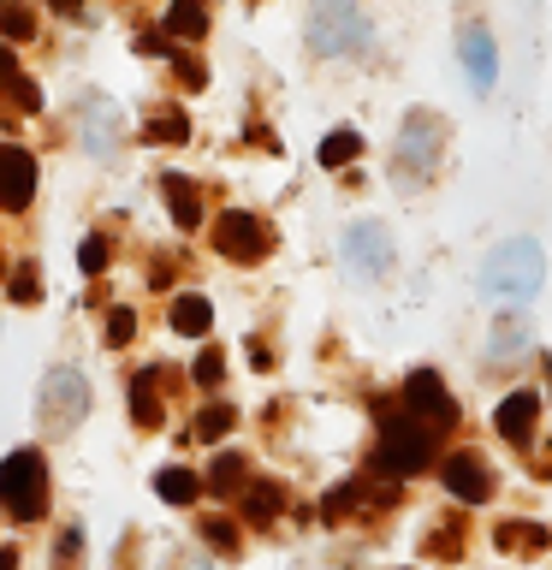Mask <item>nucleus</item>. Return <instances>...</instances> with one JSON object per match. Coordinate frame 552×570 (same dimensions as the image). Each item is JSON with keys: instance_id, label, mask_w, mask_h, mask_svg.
<instances>
[{"instance_id": "f257e3e1", "label": "nucleus", "mask_w": 552, "mask_h": 570, "mask_svg": "<svg viewBox=\"0 0 552 570\" xmlns=\"http://www.w3.org/2000/svg\"><path fill=\"white\" fill-rule=\"evenodd\" d=\"M374 416H381V445L368 458V475L404 481V475H422L434 463V428H422L404 404H374Z\"/></svg>"}, {"instance_id": "f03ea898", "label": "nucleus", "mask_w": 552, "mask_h": 570, "mask_svg": "<svg viewBox=\"0 0 552 570\" xmlns=\"http://www.w3.org/2000/svg\"><path fill=\"white\" fill-rule=\"evenodd\" d=\"M475 285H481V297L523 309V303L546 285V256H541V244H534V238H505L499 249H487V262H481Z\"/></svg>"}, {"instance_id": "7ed1b4c3", "label": "nucleus", "mask_w": 552, "mask_h": 570, "mask_svg": "<svg viewBox=\"0 0 552 570\" xmlns=\"http://www.w3.org/2000/svg\"><path fill=\"white\" fill-rule=\"evenodd\" d=\"M309 48L321 60H363L374 48V24L356 0H315L309 7Z\"/></svg>"}, {"instance_id": "20e7f679", "label": "nucleus", "mask_w": 552, "mask_h": 570, "mask_svg": "<svg viewBox=\"0 0 552 570\" xmlns=\"http://www.w3.org/2000/svg\"><path fill=\"white\" fill-rule=\"evenodd\" d=\"M445 142H452V131H445V119L434 114V107L404 114V125H398V173L404 178H434Z\"/></svg>"}, {"instance_id": "39448f33", "label": "nucleus", "mask_w": 552, "mask_h": 570, "mask_svg": "<svg viewBox=\"0 0 552 570\" xmlns=\"http://www.w3.org/2000/svg\"><path fill=\"white\" fill-rule=\"evenodd\" d=\"M0 499H7V511L18 517V523H36L48 505V463L36 452H12L7 463H0Z\"/></svg>"}, {"instance_id": "423d86ee", "label": "nucleus", "mask_w": 552, "mask_h": 570, "mask_svg": "<svg viewBox=\"0 0 552 570\" xmlns=\"http://www.w3.org/2000/svg\"><path fill=\"white\" fill-rule=\"evenodd\" d=\"M398 404H404L422 428H434V434H440V428H457V399L440 386L434 368H416V374H410L404 392H398Z\"/></svg>"}, {"instance_id": "0eeeda50", "label": "nucleus", "mask_w": 552, "mask_h": 570, "mask_svg": "<svg viewBox=\"0 0 552 570\" xmlns=\"http://www.w3.org/2000/svg\"><path fill=\"white\" fill-rule=\"evenodd\" d=\"M214 249H220L226 262H262L267 249H274V232H267V220H256V214L231 208L214 220Z\"/></svg>"}, {"instance_id": "6e6552de", "label": "nucleus", "mask_w": 552, "mask_h": 570, "mask_svg": "<svg viewBox=\"0 0 552 570\" xmlns=\"http://www.w3.org/2000/svg\"><path fill=\"white\" fill-rule=\"evenodd\" d=\"M345 262H351V274H363V279H381L386 267H392V232L381 220H356L345 232Z\"/></svg>"}, {"instance_id": "1a4fd4ad", "label": "nucleus", "mask_w": 552, "mask_h": 570, "mask_svg": "<svg viewBox=\"0 0 552 570\" xmlns=\"http://www.w3.org/2000/svg\"><path fill=\"white\" fill-rule=\"evenodd\" d=\"M440 481H445V493H452L457 505H487L493 499V470L475 452H452L440 463Z\"/></svg>"}, {"instance_id": "9d476101", "label": "nucleus", "mask_w": 552, "mask_h": 570, "mask_svg": "<svg viewBox=\"0 0 552 570\" xmlns=\"http://www.w3.org/2000/svg\"><path fill=\"white\" fill-rule=\"evenodd\" d=\"M534 422H541V392H511V399L493 410L499 440H511V445H529L534 440Z\"/></svg>"}, {"instance_id": "9b49d317", "label": "nucleus", "mask_w": 552, "mask_h": 570, "mask_svg": "<svg viewBox=\"0 0 552 570\" xmlns=\"http://www.w3.org/2000/svg\"><path fill=\"white\" fill-rule=\"evenodd\" d=\"M36 190V160L24 149H0V208H24Z\"/></svg>"}, {"instance_id": "f8f14e48", "label": "nucleus", "mask_w": 552, "mask_h": 570, "mask_svg": "<svg viewBox=\"0 0 552 570\" xmlns=\"http://www.w3.org/2000/svg\"><path fill=\"white\" fill-rule=\"evenodd\" d=\"M463 71H470V83L475 89H493V78H499V53H493V36L481 30V24H470L463 30Z\"/></svg>"}, {"instance_id": "ddd939ff", "label": "nucleus", "mask_w": 552, "mask_h": 570, "mask_svg": "<svg viewBox=\"0 0 552 570\" xmlns=\"http://www.w3.org/2000/svg\"><path fill=\"white\" fill-rule=\"evenodd\" d=\"M48 416L53 422H78L83 416V404H89V386H83V374H71V368H60V374H53V381H48Z\"/></svg>"}, {"instance_id": "4468645a", "label": "nucleus", "mask_w": 552, "mask_h": 570, "mask_svg": "<svg viewBox=\"0 0 552 570\" xmlns=\"http://www.w3.org/2000/svg\"><path fill=\"white\" fill-rule=\"evenodd\" d=\"M160 190H167V208H172V226L178 232H196V226H203V196H196V185H190V178H160Z\"/></svg>"}, {"instance_id": "2eb2a0df", "label": "nucleus", "mask_w": 552, "mask_h": 570, "mask_svg": "<svg viewBox=\"0 0 552 570\" xmlns=\"http://www.w3.org/2000/svg\"><path fill=\"white\" fill-rule=\"evenodd\" d=\"M546 523H529V517H516V523H499L493 529V547L499 552H546Z\"/></svg>"}, {"instance_id": "dca6fc26", "label": "nucleus", "mask_w": 552, "mask_h": 570, "mask_svg": "<svg viewBox=\"0 0 552 570\" xmlns=\"http://www.w3.org/2000/svg\"><path fill=\"white\" fill-rule=\"evenodd\" d=\"M285 511V488L279 481H256V488H244V517L249 523H274Z\"/></svg>"}, {"instance_id": "f3484780", "label": "nucleus", "mask_w": 552, "mask_h": 570, "mask_svg": "<svg viewBox=\"0 0 552 570\" xmlns=\"http://www.w3.org/2000/svg\"><path fill=\"white\" fill-rule=\"evenodd\" d=\"M208 30V0H172L167 7V36H203Z\"/></svg>"}, {"instance_id": "a211bd4d", "label": "nucleus", "mask_w": 552, "mask_h": 570, "mask_svg": "<svg viewBox=\"0 0 552 570\" xmlns=\"http://www.w3.org/2000/svg\"><path fill=\"white\" fill-rule=\"evenodd\" d=\"M208 327H214V309H208V297H196V292L172 297V333H208Z\"/></svg>"}, {"instance_id": "6ab92c4d", "label": "nucleus", "mask_w": 552, "mask_h": 570, "mask_svg": "<svg viewBox=\"0 0 552 570\" xmlns=\"http://www.w3.org/2000/svg\"><path fill=\"white\" fill-rule=\"evenodd\" d=\"M155 493L167 499V505H190V499L203 493V481H196L190 470H178V463H172V470H160V475H155Z\"/></svg>"}, {"instance_id": "aec40b11", "label": "nucleus", "mask_w": 552, "mask_h": 570, "mask_svg": "<svg viewBox=\"0 0 552 570\" xmlns=\"http://www.w3.org/2000/svg\"><path fill=\"white\" fill-rule=\"evenodd\" d=\"M356 155H363V137H356L351 125H338V131H327V142H321V167H351Z\"/></svg>"}, {"instance_id": "412c9836", "label": "nucleus", "mask_w": 552, "mask_h": 570, "mask_svg": "<svg viewBox=\"0 0 552 570\" xmlns=\"http://www.w3.org/2000/svg\"><path fill=\"white\" fill-rule=\"evenodd\" d=\"M131 416L142 428H160V392H155V374H137L131 381Z\"/></svg>"}, {"instance_id": "4be33fe9", "label": "nucleus", "mask_w": 552, "mask_h": 570, "mask_svg": "<svg viewBox=\"0 0 552 570\" xmlns=\"http://www.w3.org/2000/svg\"><path fill=\"white\" fill-rule=\"evenodd\" d=\"M244 470H249V463L238 452H220V458H214V470H208V488L214 493H238L244 488Z\"/></svg>"}, {"instance_id": "5701e85b", "label": "nucleus", "mask_w": 552, "mask_h": 570, "mask_svg": "<svg viewBox=\"0 0 552 570\" xmlns=\"http://www.w3.org/2000/svg\"><path fill=\"white\" fill-rule=\"evenodd\" d=\"M0 36H7V42H30V36H36V12L18 7V0H0Z\"/></svg>"}, {"instance_id": "b1692460", "label": "nucleus", "mask_w": 552, "mask_h": 570, "mask_svg": "<svg viewBox=\"0 0 552 570\" xmlns=\"http://www.w3.org/2000/svg\"><path fill=\"white\" fill-rule=\"evenodd\" d=\"M142 142H190V119L185 114H155L142 125Z\"/></svg>"}, {"instance_id": "393cba45", "label": "nucleus", "mask_w": 552, "mask_h": 570, "mask_svg": "<svg viewBox=\"0 0 552 570\" xmlns=\"http://www.w3.org/2000/svg\"><path fill=\"white\" fill-rule=\"evenodd\" d=\"M523 345H529V327H523L516 315H511V321H499V327H493V338H487V351H493V356H516Z\"/></svg>"}, {"instance_id": "a878e982", "label": "nucleus", "mask_w": 552, "mask_h": 570, "mask_svg": "<svg viewBox=\"0 0 552 570\" xmlns=\"http://www.w3.org/2000/svg\"><path fill=\"white\" fill-rule=\"evenodd\" d=\"M231 422H238V416H231V404H208L203 416H196V428H190V434H196V440H220Z\"/></svg>"}, {"instance_id": "bb28decb", "label": "nucleus", "mask_w": 552, "mask_h": 570, "mask_svg": "<svg viewBox=\"0 0 552 570\" xmlns=\"http://www.w3.org/2000/svg\"><path fill=\"white\" fill-rule=\"evenodd\" d=\"M203 541H208L214 552H238V529H231L226 517H208V523H203Z\"/></svg>"}, {"instance_id": "cd10ccee", "label": "nucleus", "mask_w": 552, "mask_h": 570, "mask_svg": "<svg viewBox=\"0 0 552 570\" xmlns=\"http://www.w3.org/2000/svg\"><path fill=\"white\" fill-rule=\"evenodd\" d=\"M131 333H137V315H131V309H114V315H107V345H131Z\"/></svg>"}, {"instance_id": "c85d7f7f", "label": "nucleus", "mask_w": 552, "mask_h": 570, "mask_svg": "<svg viewBox=\"0 0 552 570\" xmlns=\"http://www.w3.org/2000/svg\"><path fill=\"white\" fill-rule=\"evenodd\" d=\"M220 374H226V356H220V351H203V356H196V386H220Z\"/></svg>"}, {"instance_id": "c756f323", "label": "nucleus", "mask_w": 552, "mask_h": 570, "mask_svg": "<svg viewBox=\"0 0 552 570\" xmlns=\"http://www.w3.org/2000/svg\"><path fill=\"white\" fill-rule=\"evenodd\" d=\"M7 292H12V303H36V297H42V285H36V267H18Z\"/></svg>"}, {"instance_id": "7c9ffc66", "label": "nucleus", "mask_w": 552, "mask_h": 570, "mask_svg": "<svg viewBox=\"0 0 552 570\" xmlns=\"http://www.w3.org/2000/svg\"><path fill=\"white\" fill-rule=\"evenodd\" d=\"M78 267H83V274H101V267H107V244H101V238H83Z\"/></svg>"}, {"instance_id": "2f4dec72", "label": "nucleus", "mask_w": 552, "mask_h": 570, "mask_svg": "<svg viewBox=\"0 0 552 570\" xmlns=\"http://www.w3.org/2000/svg\"><path fill=\"white\" fill-rule=\"evenodd\" d=\"M172 66H178V78H185L190 89H203V83H208V71H203V66H196V60H190V53H178V60H172Z\"/></svg>"}, {"instance_id": "473e14b6", "label": "nucleus", "mask_w": 552, "mask_h": 570, "mask_svg": "<svg viewBox=\"0 0 552 570\" xmlns=\"http://www.w3.org/2000/svg\"><path fill=\"white\" fill-rule=\"evenodd\" d=\"M137 53H149V60H160V53H172V48H167V36L142 30V36H137Z\"/></svg>"}, {"instance_id": "72a5a7b5", "label": "nucleus", "mask_w": 552, "mask_h": 570, "mask_svg": "<svg viewBox=\"0 0 552 570\" xmlns=\"http://www.w3.org/2000/svg\"><path fill=\"white\" fill-rule=\"evenodd\" d=\"M12 96H18V107H24V114H36V107H42V96H36V83H24V78H12Z\"/></svg>"}, {"instance_id": "f704fd0d", "label": "nucleus", "mask_w": 552, "mask_h": 570, "mask_svg": "<svg viewBox=\"0 0 552 570\" xmlns=\"http://www.w3.org/2000/svg\"><path fill=\"white\" fill-rule=\"evenodd\" d=\"M48 7H53V12H66V18H78V12H83V0H48Z\"/></svg>"}, {"instance_id": "c9c22d12", "label": "nucleus", "mask_w": 552, "mask_h": 570, "mask_svg": "<svg viewBox=\"0 0 552 570\" xmlns=\"http://www.w3.org/2000/svg\"><path fill=\"white\" fill-rule=\"evenodd\" d=\"M0 570H18V547H0Z\"/></svg>"}, {"instance_id": "e433bc0d", "label": "nucleus", "mask_w": 552, "mask_h": 570, "mask_svg": "<svg viewBox=\"0 0 552 570\" xmlns=\"http://www.w3.org/2000/svg\"><path fill=\"white\" fill-rule=\"evenodd\" d=\"M0 71H12V53L7 48H0Z\"/></svg>"}]
</instances>
